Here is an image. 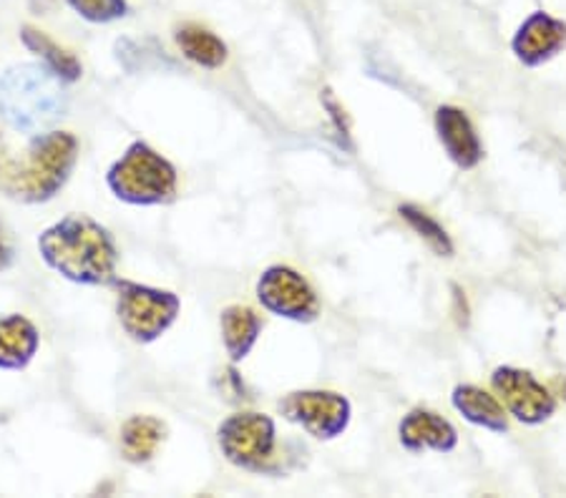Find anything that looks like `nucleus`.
Instances as JSON below:
<instances>
[{
	"label": "nucleus",
	"mask_w": 566,
	"mask_h": 498,
	"mask_svg": "<svg viewBox=\"0 0 566 498\" xmlns=\"http://www.w3.org/2000/svg\"><path fill=\"white\" fill-rule=\"evenodd\" d=\"M39 250L51 269L71 283H116L118 250L106 226L86 214H69L39 237Z\"/></svg>",
	"instance_id": "1"
},
{
	"label": "nucleus",
	"mask_w": 566,
	"mask_h": 498,
	"mask_svg": "<svg viewBox=\"0 0 566 498\" xmlns=\"http://www.w3.org/2000/svg\"><path fill=\"white\" fill-rule=\"evenodd\" d=\"M69 112L63 81L45 66L23 63L0 76V116L11 129L39 134L51 129Z\"/></svg>",
	"instance_id": "2"
},
{
	"label": "nucleus",
	"mask_w": 566,
	"mask_h": 498,
	"mask_svg": "<svg viewBox=\"0 0 566 498\" xmlns=\"http://www.w3.org/2000/svg\"><path fill=\"white\" fill-rule=\"evenodd\" d=\"M78 157V141L69 131L39 134L25 157L3 171V189L18 202H49L66 184Z\"/></svg>",
	"instance_id": "3"
},
{
	"label": "nucleus",
	"mask_w": 566,
	"mask_h": 498,
	"mask_svg": "<svg viewBox=\"0 0 566 498\" xmlns=\"http://www.w3.org/2000/svg\"><path fill=\"white\" fill-rule=\"evenodd\" d=\"M106 184L116 199L136 206L167 204L177 194V169L149 144L134 141L108 169Z\"/></svg>",
	"instance_id": "4"
},
{
	"label": "nucleus",
	"mask_w": 566,
	"mask_h": 498,
	"mask_svg": "<svg viewBox=\"0 0 566 498\" xmlns=\"http://www.w3.org/2000/svg\"><path fill=\"white\" fill-rule=\"evenodd\" d=\"M219 448L237 468L268 474L277 458L275 423L264 413H234L219 425Z\"/></svg>",
	"instance_id": "5"
},
{
	"label": "nucleus",
	"mask_w": 566,
	"mask_h": 498,
	"mask_svg": "<svg viewBox=\"0 0 566 498\" xmlns=\"http://www.w3.org/2000/svg\"><path fill=\"white\" fill-rule=\"evenodd\" d=\"M116 315L124 332L136 342L161 338L179 315V297L167 289L136 283H116Z\"/></svg>",
	"instance_id": "6"
},
{
	"label": "nucleus",
	"mask_w": 566,
	"mask_h": 498,
	"mask_svg": "<svg viewBox=\"0 0 566 498\" xmlns=\"http://www.w3.org/2000/svg\"><path fill=\"white\" fill-rule=\"evenodd\" d=\"M280 413L290 423L303 425L313 438L331 441L348 428L350 403L348 398L327 391H300L280 401Z\"/></svg>",
	"instance_id": "7"
},
{
	"label": "nucleus",
	"mask_w": 566,
	"mask_h": 498,
	"mask_svg": "<svg viewBox=\"0 0 566 498\" xmlns=\"http://www.w3.org/2000/svg\"><path fill=\"white\" fill-rule=\"evenodd\" d=\"M258 297L264 310L295 322H313L319 310L315 289L300 272L290 267H270L262 272Z\"/></svg>",
	"instance_id": "8"
},
{
	"label": "nucleus",
	"mask_w": 566,
	"mask_h": 498,
	"mask_svg": "<svg viewBox=\"0 0 566 498\" xmlns=\"http://www.w3.org/2000/svg\"><path fill=\"white\" fill-rule=\"evenodd\" d=\"M491 383H494L501 405H506V411L526 425L549 421L556 411L554 395L526 370L499 368Z\"/></svg>",
	"instance_id": "9"
},
{
	"label": "nucleus",
	"mask_w": 566,
	"mask_h": 498,
	"mask_svg": "<svg viewBox=\"0 0 566 498\" xmlns=\"http://www.w3.org/2000/svg\"><path fill=\"white\" fill-rule=\"evenodd\" d=\"M511 49L524 66H542L566 49V23L556 21L549 13L536 11L516 31Z\"/></svg>",
	"instance_id": "10"
},
{
	"label": "nucleus",
	"mask_w": 566,
	"mask_h": 498,
	"mask_svg": "<svg viewBox=\"0 0 566 498\" xmlns=\"http://www.w3.org/2000/svg\"><path fill=\"white\" fill-rule=\"evenodd\" d=\"M436 131L446 153L455 167L473 169L483 159V147L479 134L469 121V116L455 106H441L436 112Z\"/></svg>",
	"instance_id": "11"
},
{
	"label": "nucleus",
	"mask_w": 566,
	"mask_h": 498,
	"mask_svg": "<svg viewBox=\"0 0 566 498\" xmlns=\"http://www.w3.org/2000/svg\"><path fill=\"white\" fill-rule=\"evenodd\" d=\"M398 433L403 448H408L410 453H421L428 448L449 453L459 446V433H455L453 425L441 418L438 413L423 411V407L410 411L406 418L400 421Z\"/></svg>",
	"instance_id": "12"
},
{
	"label": "nucleus",
	"mask_w": 566,
	"mask_h": 498,
	"mask_svg": "<svg viewBox=\"0 0 566 498\" xmlns=\"http://www.w3.org/2000/svg\"><path fill=\"white\" fill-rule=\"evenodd\" d=\"M41 335L25 315L0 317V370H23L39 352Z\"/></svg>",
	"instance_id": "13"
},
{
	"label": "nucleus",
	"mask_w": 566,
	"mask_h": 498,
	"mask_svg": "<svg viewBox=\"0 0 566 498\" xmlns=\"http://www.w3.org/2000/svg\"><path fill=\"white\" fill-rule=\"evenodd\" d=\"M453 407L459 411L465 421L473 425H481V428L494 431V433H506L509 421L506 411L501 401L486 391H481L476 385H459L453 391Z\"/></svg>",
	"instance_id": "14"
},
{
	"label": "nucleus",
	"mask_w": 566,
	"mask_h": 498,
	"mask_svg": "<svg viewBox=\"0 0 566 498\" xmlns=\"http://www.w3.org/2000/svg\"><path fill=\"white\" fill-rule=\"evenodd\" d=\"M167 438V425L154 415H132L122 428V453L132 464H146Z\"/></svg>",
	"instance_id": "15"
},
{
	"label": "nucleus",
	"mask_w": 566,
	"mask_h": 498,
	"mask_svg": "<svg viewBox=\"0 0 566 498\" xmlns=\"http://www.w3.org/2000/svg\"><path fill=\"white\" fill-rule=\"evenodd\" d=\"M260 328H262V322H260V317L254 315L252 307H248V305L224 307L222 338H224L227 356L232 358V362H240L250 356L254 342H258Z\"/></svg>",
	"instance_id": "16"
},
{
	"label": "nucleus",
	"mask_w": 566,
	"mask_h": 498,
	"mask_svg": "<svg viewBox=\"0 0 566 498\" xmlns=\"http://www.w3.org/2000/svg\"><path fill=\"white\" fill-rule=\"evenodd\" d=\"M21 41L25 49L31 53H35L43 63L45 68L51 71V74H56L63 84H73V81H78L81 74H84V68H81V61L73 56L71 51L63 49L53 39H49L43 31L39 29H31V25H23L21 29Z\"/></svg>",
	"instance_id": "17"
},
{
	"label": "nucleus",
	"mask_w": 566,
	"mask_h": 498,
	"mask_svg": "<svg viewBox=\"0 0 566 498\" xmlns=\"http://www.w3.org/2000/svg\"><path fill=\"white\" fill-rule=\"evenodd\" d=\"M177 45L191 63L202 68H219L227 61V45L222 39L202 25L187 23L177 29Z\"/></svg>",
	"instance_id": "18"
},
{
	"label": "nucleus",
	"mask_w": 566,
	"mask_h": 498,
	"mask_svg": "<svg viewBox=\"0 0 566 498\" xmlns=\"http://www.w3.org/2000/svg\"><path fill=\"white\" fill-rule=\"evenodd\" d=\"M400 216L413 226V230L421 234V237L431 244V247L438 252L441 257H451L453 255V242L449 234H446V230L441 224H438L436 220H431L423 210H418V206L413 204H403L400 206Z\"/></svg>",
	"instance_id": "19"
},
{
	"label": "nucleus",
	"mask_w": 566,
	"mask_h": 498,
	"mask_svg": "<svg viewBox=\"0 0 566 498\" xmlns=\"http://www.w3.org/2000/svg\"><path fill=\"white\" fill-rule=\"evenodd\" d=\"M66 3L91 23H112L129 13L126 0H66Z\"/></svg>",
	"instance_id": "20"
},
{
	"label": "nucleus",
	"mask_w": 566,
	"mask_h": 498,
	"mask_svg": "<svg viewBox=\"0 0 566 498\" xmlns=\"http://www.w3.org/2000/svg\"><path fill=\"white\" fill-rule=\"evenodd\" d=\"M323 106L327 108V112H331V119H333V124H335V129H337V134H340V139L348 144V139H350V134H348V121H345V112L340 108V104L335 102V98L331 96V91H325L323 94Z\"/></svg>",
	"instance_id": "21"
},
{
	"label": "nucleus",
	"mask_w": 566,
	"mask_h": 498,
	"mask_svg": "<svg viewBox=\"0 0 566 498\" xmlns=\"http://www.w3.org/2000/svg\"><path fill=\"white\" fill-rule=\"evenodd\" d=\"M11 262H13V250H11V244H8L3 226H0V269L11 267Z\"/></svg>",
	"instance_id": "22"
},
{
	"label": "nucleus",
	"mask_w": 566,
	"mask_h": 498,
	"mask_svg": "<svg viewBox=\"0 0 566 498\" xmlns=\"http://www.w3.org/2000/svg\"><path fill=\"white\" fill-rule=\"evenodd\" d=\"M556 385H559V391H562V395L566 398V380H556Z\"/></svg>",
	"instance_id": "23"
}]
</instances>
